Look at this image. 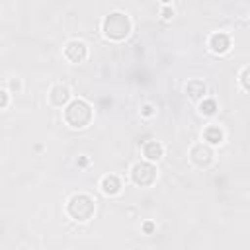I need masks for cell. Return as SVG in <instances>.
I'll return each instance as SVG.
<instances>
[{"mask_svg":"<svg viewBox=\"0 0 250 250\" xmlns=\"http://www.w3.org/2000/svg\"><path fill=\"white\" fill-rule=\"evenodd\" d=\"M213 148L207 143H195L189 148V160L191 164H195L197 168H209L213 164Z\"/></svg>","mask_w":250,"mask_h":250,"instance_id":"5","label":"cell"},{"mask_svg":"<svg viewBox=\"0 0 250 250\" xmlns=\"http://www.w3.org/2000/svg\"><path fill=\"white\" fill-rule=\"evenodd\" d=\"M203 139H205L207 145L215 146V145H221V143H223L225 133H223V129H221L219 125H207V127L203 129Z\"/></svg>","mask_w":250,"mask_h":250,"instance_id":"12","label":"cell"},{"mask_svg":"<svg viewBox=\"0 0 250 250\" xmlns=\"http://www.w3.org/2000/svg\"><path fill=\"white\" fill-rule=\"evenodd\" d=\"M64 57L70 61V62H84L86 57H88V45L80 39H70L66 45H64Z\"/></svg>","mask_w":250,"mask_h":250,"instance_id":"6","label":"cell"},{"mask_svg":"<svg viewBox=\"0 0 250 250\" xmlns=\"http://www.w3.org/2000/svg\"><path fill=\"white\" fill-rule=\"evenodd\" d=\"M184 90H186L188 98L193 100V102H201V100L205 98V94H207V86H205V82L199 80V78H191V80H188V84H186Z\"/></svg>","mask_w":250,"mask_h":250,"instance_id":"9","label":"cell"},{"mask_svg":"<svg viewBox=\"0 0 250 250\" xmlns=\"http://www.w3.org/2000/svg\"><path fill=\"white\" fill-rule=\"evenodd\" d=\"M143 230H145L146 234H150V232L154 230V223H150V221H146V223H143Z\"/></svg>","mask_w":250,"mask_h":250,"instance_id":"18","label":"cell"},{"mask_svg":"<svg viewBox=\"0 0 250 250\" xmlns=\"http://www.w3.org/2000/svg\"><path fill=\"white\" fill-rule=\"evenodd\" d=\"M217 102L213 100V98H203L201 102H199V111L203 113V115H207V117H211V115H215L217 113Z\"/></svg>","mask_w":250,"mask_h":250,"instance_id":"13","label":"cell"},{"mask_svg":"<svg viewBox=\"0 0 250 250\" xmlns=\"http://www.w3.org/2000/svg\"><path fill=\"white\" fill-rule=\"evenodd\" d=\"M160 14H162V18H164V20H172V18H174V8H170V6H164Z\"/></svg>","mask_w":250,"mask_h":250,"instance_id":"16","label":"cell"},{"mask_svg":"<svg viewBox=\"0 0 250 250\" xmlns=\"http://www.w3.org/2000/svg\"><path fill=\"white\" fill-rule=\"evenodd\" d=\"M207 45H209V49H211L215 55H225V53L230 49V37H229V33H225V31H217V33H211Z\"/></svg>","mask_w":250,"mask_h":250,"instance_id":"8","label":"cell"},{"mask_svg":"<svg viewBox=\"0 0 250 250\" xmlns=\"http://www.w3.org/2000/svg\"><path fill=\"white\" fill-rule=\"evenodd\" d=\"M238 82H240L242 90L250 92V64H248V66H244V68L240 70V74H238Z\"/></svg>","mask_w":250,"mask_h":250,"instance_id":"14","label":"cell"},{"mask_svg":"<svg viewBox=\"0 0 250 250\" xmlns=\"http://www.w3.org/2000/svg\"><path fill=\"white\" fill-rule=\"evenodd\" d=\"M160 2H162V4H164V6H168V4H170V2H172V0H160Z\"/></svg>","mask_w":250,"mask_h":250,"instance_id":"21","label":"cell"},{"mask_svg":"<svg viewBox=\"0 0 250 250\" xmlns=\"http://www.w3.org/2000/svg\"><path fill=\"white\" fill-rule=\"evenodd\" d=\"M133 31V21L125 12H109L102 21V33L111 41H123Z\"/></svg>","mask_w":250,"mask_h":250,"instance_id":"2","label":"cell"},{"mask_svg":"<svg viewBox=\"0 0 250 250\" xmlns=\"http://www.w3.org/2000/svg\"><path fill=\"white\" fill-rule=\"evenodd\" d=\"M156 176H158L156 166H154V162H150V160L135 162V164L131 166V182H133L135 186H139V188H148V186H152V184L156 182Z\"/></svg>","mask_w":250,"mask_h":250,"instance_id":"4","label":"cell"},{"mask_svg":"<svg viewBox=\"0 0 250 250\" xmlns=\"http://www.w3.org/2000/svg\"><path fill=\"white\" fill-rule=\"evenodd\" d=\"M143 156L150 162H158L164 156V146L158 141H146L143 145Z\"/></svg>","mask_w":250,"mask_h":250,"instance_id":"11","label":"cell"},{"mask_svg":"<svg viewBox=\"0 0 250 250\" xmlns=\"http://www.w3.org/2000/svg\"><path fill=\"white\" fill-rule=\"evenodd\" d=\"M66 213L76 223H86L96 213V201L88 193H74L66 201Z\"/></svg>","mask_w":250,"mask_h":250,"instance_id":"3","label":"cell"},{"mask_svg":"<svg viewBox=\"0 0 250 250\" xmlns=\"http://www.w3.org/2000/svg\"><path fill=\"white\" fill-rule=\"evenodd\" d=\"M0 98H2L0 107H2V109H6V107H8V100H10V98H8V90H2V92H0Z\"/></svg>","mask_w":250,"mask_h":250,"instance_id":"17","label":"cell"},{"mask_svg":"<svg viewBox=\"0 0 250 250\" xmlns=\"http://www.w3.org/2000/svg\"><path fill=\"white\" fill-rule=\"evenodd\" d=\"M152 113H154V105L152 104H143L141 105V115L143 117H150Z\"/></svg>","mask_w":250,"mask_h":250,"instance_id":"15","label":"cell"},{"mask_svg":"<svg viewBox=\"0 0 250 250\" xmlns=\"http://www.w3.org/2000/svg\"><path fill=\"white\" fill-rule=\"evenodd\" d=\"M12 86H14V88H18V90L21 88V86H20V82H16V80H12Z\"/></svg>","mask_w":250,"mask_h":250,"instance_id":"20","label":"cell"},{"mask_svg":"<svg viewBox=\"0 0 250 250\" xmlns=\"http://www.w3.org/2000/svg\"><path fill=\"white\" fill-rule=\"evenodd\" d=\"M76 164H78V166H86V164H88V158H86V156H82V158H78V160H76Z\"/></svg>","mask_w":250,"mask_h":250,"instance_id":"19","label":"cell"},{"mask_svg":"<svg viewBox=\"0 0 250 250\" xmlns=\"http://www.w3.org/2000/svg\"><path fill=\"white\" fill-rule=\"evenodd\" d=\"M92 117H94V109L82 98H72L62 107V119L72 129H84V127H88L90 121H92Z\"/></svg>","mask_w":250,"mask_h":250,"instance_id":"1","label":"cell"},{"mask_svg":"<svg viewBox=\"0 0 250 250\" xmlns=\"http://www.w3.org/2000/svg\"><path fill=\"white\" fill-rule=\"evenodd\" d=\"M49 104L55 105V107H64L70 100H72V94H70V88L64 86V84H55L51 90H49Z\"/></svg>","mask_w":250,"mask_h":250,"instance_id":"7","label":"cell"},{"mask_svg":"<svg viewBox=\"0 0 250 250\" xmlns=\"http://www.w3.org/2000/svg\"><path fill=\"white\" fill-rule=\"evenodd\" d=\"M100 188H102V191H104L105 195H117L123 186H121L119 176H115V174H105V176L100 180Z\"/></svg>","mask_w":250,"mask_h":250,"instance_id":"10","label":"cell"}]
</instances>
